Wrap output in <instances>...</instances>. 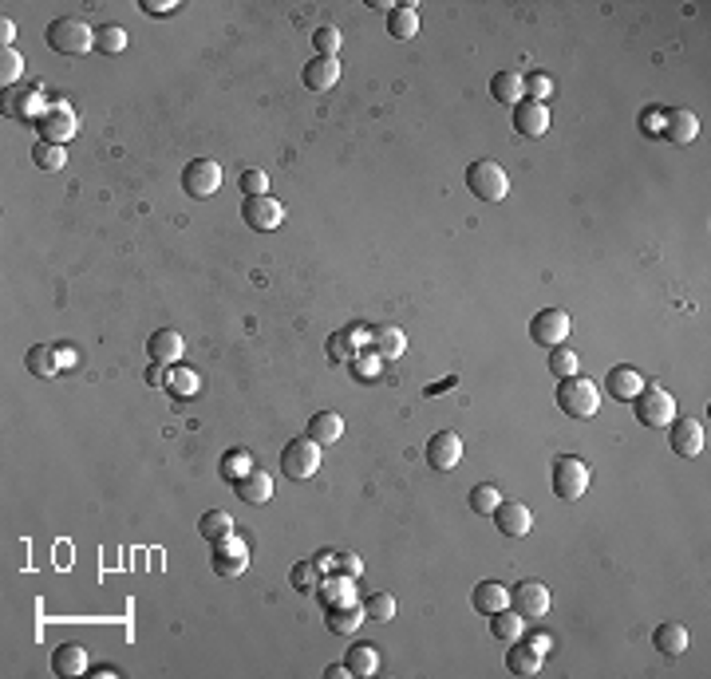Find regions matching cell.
<instances>
[{
    "label": "cell",
    "mask_w": 711,
    "mask_h": 679,
    "mask_svg": "<svg viewBox=\"0 0 711 679\" xmlns=\"http://www.w3.org/2000/svg\"><path fill=\"white\" fill-rule=\"evenodd\" d=\"M557 407L569 419H593L601 411V387L589 376H565L557 379Z\"/></svg>",
    "instance_id": "obj_1"
},
{
    "label": "cell",
    "mask_w": 711,
    "mask_h": 679,
    "mask_svg": "<svg viewBox=\"0 0 711 679\" xmlns=\"http://www.w3.org/2000/svg\"><path fill=\"white\" fill-rule=\"evenodd\" d=\"M47 47L55 55H88L95 47V32L80 16H60V21L47 24Z\"/></svg>",
    "instance_id": "obj_2"
},
{
    "label": "cell",
    "mask_w": 711,
    "mask_h": 679,
    "mask_svg": "<svg viewBox=\"0 0 711 679\" xmlns=\"http://www.w3.org/2000/svg\"><path fill=\"white\" fill-rule=\"evenodd\" d=\"M467 190L478 202H502L510 194V178L495 158H478L467 166Z\"/></svg>",
    "instance_id": "obj_3"
},
{
    "label": "cell",
    "mask_w": 711,
    "mask_h": 679,
    "mask_svg": "<svg viewBox=\"0 0 711 679\" xmlns=\"http://www.w3.org/2000/svg\"><path fill=\"white\" fill-rule=\"evenodd\" d=\"M589 490V463L577 454H562L554 463V494L562 502H577Z\"/></svg>",
    "instance_id": "obj_4"
},
{
    "label": "cell",
    "mask_w": 711,
    "mask_h": 679,
    "mask_svg": "<svg viewBox=\"0 0 711 679\" xmlns=\"http://www.w3.org/2000/svg\"><path fill=\"white\" fill-rule=\"evenodd\" d=\"M632 411H637V419L644 427L664 430L672 419H676V399H672L664 387H656V384H644V391L632 399Z\"/></svg>",
    "instance_id": "obj_5"
},
{
    "label": "cell",
    "mask_w": 711,
    "mask_h": 679,
    "mask_svg": "<svg viewBox=\"0 0 711 679\" xmlns=\"http://www.w3.org/2000/svg\"><path fill=\"white\" fill-rule=\"evenodd\" d=\"M320 463H325V454H320V443H312V438H292L289 446L281 451V471L284 478H292V482H305L320 471Z\"/></svg>",
    "instance_id": "obj_6"
},
{
    "label": "cell",
    "mask_w": 711,
    "mask_h": 679,
    "mask_svg": "<svg viewBox=\"0 0 711 679\" xmlns=\"http://www.w3.org/2000/svg\"><path fill=\"white\" fill-rule=\"evenodd\" d=\"M664 430H668V443H672V451H676L680 458H699L707 451V427L699 423V419L680 415V419H672Z\"/></svg>",
    "instance_id": "obj_7"
},
{
    "label": "cell",
    "mask_w": 711,
    "mask_h": 679,
    "mask_svg": "<svg viewBox=\"0 0 711 679\" xmlns=\"http://www.w3.org/2000/svg\"><path fill=\"white\" fill-rule=\"evenodd\" d=\"M250 569V545H245L241 533H225V538L214 541V573L217 577H241Z\"/></svg>",
    "instance_id": "obj_8"
},
{
    "label": "cell",
    "mask_w": 711,
    "mask_h": 679,
    "mask_svg": "<svg viewBox=\"0 0 711 679\" xmlns=\"http://www.w3.org/2000/svg\"><path fill=\"white\" fill-rule=\"evenodd\" d=\"M569 328H573V320H569L565 309H542L529 320V340H534L537 348H557V344L569 336Z\"/></svg>",
    "instance_id": "obj_9"
},
{
    "label": "cell",
    "mask_w": 711,
    "mask_h": 679,
    "mask_svg": "<svg viewBox=\"0 0 711 679\" xmlns=\"http://www.w3.org/2000/svg\"><path fill=\"white\" fill-rule=\"evenodd\" d=\"M549 605H554V597H549V589L542 581H518V585L510 589V608L526 620H542Z\"/></svg>",
    "instance_id": "obj_10"
},
{
    "label": "cell",
    "mask_w": 711,
    "mask_h": 679,
    "mask_svg": "<svg viewBox=\"0 0 711 679\" xmlns=\"http://www.w3.org/2000/svg\"><path fill=\"white\" fill-rule=\"evenodd\" d=\"M241 217L250 229L258 233H273V229L284 225V206L273 194H258V198H245L241 202Z\"/></svg>",
    "instance_id": "obj_11"
},
{
    "label": "cell",
    "mask_w": 711,
    "mask_h": 679,
    "mask_svg": "<svg viewBox=\"0 0 711 679\" xmlns=\"http://www.w3.org/2000/svg\"><path fill=\"white\" fill-rule=\"evenodd\" d=\"M36 135H40V142L63 147V142H72L80 135V119H75V111H68V107H52V111L36 115Z\"/></svg>",
    "instance_id": "obj_12"
},
{
    "label": "cell",
    "mask_w": 711,
    "mask_h": 679,
    "mask_svg": "<svg viewBox=\"0 0 711 679\" xmlns=\"http://www.w3.org/2000/svg\"><path fill=\"white\" fill-rule=\"evenodd\" d=\"M217 186H222V166H217L214 158H194L186 162L182 170V190L190 198H210L217 194Z\"/></svg>",
    "instance_id": "obj_13"
},
{
    "label": "cell",
    "mask_w": 711,
    "mask_h": 679,
    "mask_svg": "<svg viewBox=\"0 0 711 679\" xmlns=\"http://www.w3.org/2000/svg\"><path fill=\"white\" fill-rule=\"evenodd\" d=\"M459 463H462V438L454 435V430H435V435L427 438V466L447 474Z\"/></svg>",
    "instance_id": "obj_14"
},
{
    "label": "cell",
    "mask_w": 711,
    "mask_h": 679,
    "mask_svg": "<svg viewBox=\"0 0 711 679\" xmlns=\"http://www.w3.org/2000/svg\"><path fill=\"white\" fill-rule=\"evenodd\" d=\"M490 518H495L502 538H526V533L534 530V513H529V505L518 502V498H502Z\"/></svg>",
    "instance_id": "obj_15"
},
{
    "label": "cell",
    "mask_w": 711,
    "mask_h": 679,
    "mask_svg": "<svg viewBox=\"0 0 711 679\" xmlns=\"http://www.w3.org/2000/svg\"><path fill=\"white\" fill-rule=\"evenodd\" d=\"M510 111H514V131H518V135H526V139H542L546 131H549V107H546V103L521 99L518 107H510Z\"/></svg>",
    "instance_id": "obj_16"
},
{
    "label": "cell",
    "mask_w": 711,
    "mask_h": 679,
    "mask_svg": "<svg viewBox=\"0 0 711 679\" xmlns=\"http://www.w3.org/2000/svg\"><path fill=\"white\" fill-rule=\"evenodd\" d=\"M300 83H305L309 91H332L340 83V60H332V55H312L305 64V72H300Z\"/></svg>",
    "instance_id": "obj_17"
},
{
    "label": "cell",
    "mask_w": 711,
    "mask_h": 679,
    "mask_svg": "<svg viewBox=\"0 0 711 679\" xmlns=\"http://www.w3.org/2000/svg\"><path fill=\"white\" fill-rule=\"evenodd\" d=\"M52 672L60 679H75V675H88L91 672V656L83 644H60L52 652Z\"/></svg>",
    "instance_id": "obj_18"
},
{
    "label": "cell",
    "mask_w": 711,
    "mask_h": 679,
    "mask_svg": "<svg viewBox=\"0 0 711 679\" xmlns=\"http://www.w3.org/2000/svg\"><path fill=\"white\" fill-rule=\"evenodd\" d=\"M605 387H609V395L616 403H632L644 391V376L637 368H629V363H621V368H613L609 376H605Z\"/></svg>",
    "instance_id": "obj_19"
},
{
    "label": "cell",
    "mask_w": 711,
    "mask_h": 679,
    "mask_svg": "<svg viewBox=\"0 0 711 679\" xmlns=\"http://www.w3.org/2000/svg\"><path fill=\"white\" fill-rule=\"evenodd\" d=\"M182 352H186V340L178 336L174 328H158L155 336L147 340V356H150V363H163V368H170V363L182 360Z\"/></svg>",
    "instance_id": "obj_20"
},
{
    "label": "cell",
    "mask_w": 711,
    "mask_h": 679,
    "mask_svg": "<svg viewBox=\"0 0 711 679\" xmlns=\"http://www.w3.org/2000/svg\"><path fill=\"white\" fill-rule=\"evenodd\" d=\"M664 139L668 142H676V147H688V142H696V135H699V119H696V111H688V107H676V111H668L664 115Z\"/></svg>",
    "instance_id": "obj_21"
},
{
    "label": "cell",
    "mask_w": 711,
    "mask_h": 679,
    "mask_svg": "<svg viewBox=\"0 0 711 679\" xmlns=\"http://www.w3.org/2000/svg\"><path fill=\"white\" fill-rule=\"evenodd\" d=\"M233 494H237V498H241L245 505H265V502L273 498V478L265 474V471H258V466H253L250 474L237 478V482H233Z\"/></svg>",
    "instance_id": "obj_22"
},
{
    "label": "cell",
    "mask_w": 711,
    "mask_h": 679,
    "mask_svg": "<svg viewBox=\"0 0 711 679\" xmlns=\"http://www.w3.org/2000/svg\"><path fill=\"white\" fill-rule=\"evenodd\" d=\"M691 644L688 628L676 624V620H664V624H656V632H652V648H656L660 656H684Z\"/></svg>",
    "instance_id": "obj_23"
},
{
    "label": "cell",
    "mask_w": 711,
    "mask_h": 679,
    "mask_svg": "<svg viewBox=\"0 0 711 679\" xmlns=\"http://www.w3.org/2000/svg\"><path fill=\"white\" fill-rule=\"evenodd\" d=\"M28 371L40 379H52L63 371V352L55 348V344H36V348H28Z\"/></svg>",
    "instance_id": "obj_24"
},
{
    "label": "cell",
    "mask_w": 711,
    "mask_h": 679,
    "mask_svg": "<svg viewBox=\"0 0 711 679\" xmlns=\"http://www.w3.org/2000/svg\"><path fill=\"white\" fill-rule=\"evenodd\" d=\"M340 435H344V419L336 415V411H317V415L309 419V438L320 446H332L340 443Z\"/></svg>",
    "instance_id": "obj_25"
},
{
    "label": "cell",
    "mask_w": 711,
    "mask_h": 679,
    "mask_svg": "<svg viewBox=\"0 0 711 679\" xmlns=\"http://www.w3.org/2000/svg\"><path fill=\"white\" fill-rule=\"evenodd\" d=\"M490 95H495V103H502V107H518V103L526 99V83H521L518 72H498L495 80H490Z\"/></svg>",
    "instance_id": "obj_26"
},
{
    "label": "cell",
    "mask_w": 711,
    "mask_h": 679,
    "mask_svg": "<svg viewBox=\"0 0 711 679\" xmlns=\"http://www.w3.org/2000/svg\"><path fill=\"white\" fill-rule=\"evenodd\" d=\"M387 32H392L395 40H415V36H419V8L395 4L392 13H387Z\"/></svg>",
    "instance_id": "obj_27"
},
{
    "label": "cell",
    "mask_w": 711,
    "mask_h": 679,
    "mask_svg": "<svg viewBox=\"0 0 711 679\" xmlns=\"http://www.w3.org/2000/svg\"><path fill=\"white\" fill-rule=\"evenodd\" d=\"M325 616H328V628H332V632H336V636H348V632H356L360 620H364L368 612L360 608L356 600H344V605H328Z\"/></svg>",
    "instance_id": "obj_28"
},
{
    "label": "cell",
    "mask_w": 711,
    "mask_h": 679,
    "mask_svg": "<svg viewBox=\"0 0 711 679\" xmlns=\"http://www.w3.org/2000/svg\"><path fill=\"white\" fill-rule=\"evenodd\" d=\"M474 608L478 612H487V616H495V612H502V608H510V589L506 585H498V581H482L478 589H474Z\"/></svg>",
    "instance_id": "obj_29"
},
{
    "label": "cell",
    "mask_w": 711,
    "mask_h": 679,
    "mask_svg": "<svg viewBox=\"0 0 711 679\" xmlns=\"http://www.w3.org/2000/svg\"><path fill=\"white\" fill-rule=\"evenodd\" d=\"M506 667L510 675H537L542 672V652L534 644H510V656H506Z\"/></svg>",
    "instance_id": "obj_30"
},
{
    "label": "cell",
    "mask_w": 711,
    "mask_h": 679,
    "mask_svg": "<svg viewBox=\"0 0 711 679\" xmlns=\"http://www.w3.org/2000/svg\"><path fill=\"white\" fill-rule=\"evenodd\" d=\"M490 632H495V640H502V644H514V640H521V632H526V616H518L514 608H502L490 616Z\"/></svg>",
    "instance_id": "obj_31"
},
{
    "label": "cell",
    "mask_w": 711,
    "mask_h": 679,
    "mask_svg": "<svg viewBox=\"0 0 711 679\" xmlns=\"http://www.w3.org/2000/svg\"><path fill=\"white\" fill-rule=\"evenodd\" d=\"M198 387H202V379H198V371L194 368H182V363H174V368L166 371V391L174 399H190V395H198Z\"/></svg>",
    "instance_id": "obj_32"
},
{
    "label": "cell",
    "mask_w": 711,
    "mask_h": 679,
    "mask_svg": "<svg viewBox=\"0 0 711 679\" xmlns=\"http://www.w3.org/2000/svg\"><path fill=\"white\" fill-rule=\"evenodd\" d=\"M344 664H348V672L360 675V679L376 675V672H379V648H376V644H356L352 652L344 656Z\"/></svg>",
    "instance_id": "obj_33"
},
{
    "label": "cell",
    "mask_w": 711,
    "mask_h": 679,
    "mask_svg": "<svg viewBox=\"0 0 711 679\" xmlns=\"http://www.w3.org/2000/svg\"><path fill=\"white\" fill-rule=\"evenodd\" d=\"M372 340H376V356L379 360H400L407 352V336L400 328H376Z\"/></svg>",
    "instance_id": "obj_34"
},
{
    "label": "cell",
    "mask_w": 711,
    "mask_h": 679,
    "mask_svg": "<svg viewBox=\"0 0 711 679\" xmlns=\"http://www.w3.org/2000/svg\"><path fill=\"white\" fill-rule=\"evenodd\" d=\"M237 530V525H233V518H230V513H225V510H206L202 513V518H198V533H202V538L206 541H217V538H225V533H233Z\"/></svg>",
    "instance_id": "obj_35"
},
{
    "label": "cell",
    "mask_w": 711,
    "mask_h": 679,
    "mask_svg": "<svg viewBox=\"0 0 711 679\" xmlns=\"http://www.w3.org/2000/svg\"><path fill=\"white\" fill-rule=\"evenodd\" d=\"M320 577H325V569H320L317 561H297L292 573H289V581H292V589H297V592H317Z\"/></svg>",
    "instance_id": "obj_36"
},
{
    "label": "cell",
    "mask_w": 711,
    "mask_h": 679,
    "mask_svg": "<svg viewBox=\"0 0 711 679\" xmlns=\"http://www.w3.org/2000/svg\"><path fill=\"white\" fill-rule=\"evenodd\" d=\"M549 371H554L557 379H565V376H577L581 371V360H577V352L573 348H565V344H557V348H549Z\"/></svg>",
    "instance_id": "obj_37"
},
{
    "label": "cell",
    "mask_w": 711,
    "mask_h": 679,
    "mask_svg": "<svg viewBox=\"0 0 711 679\" xmlns=\"http://www.w3.org/2000/svg\"><path fill=\"white\" fill-rule=\"evenodd\" d=\"M498 502H502V490L495 482H478L470 490V510L478 513V518H487V513H495L498 510Z\"/></svg>",
    "instance_id": "obj_38"
},
{
    "label": "cell",
    "mask_w": 711,
    "mask_h": 679,
    "mask_svg": "<svg viewBox=\"0 0 711 679\" xmlns=\"http://www.w3.org/2000/svg\"><path fill=\"white\" fill-rule=\"evenodd\" d=\"M340 44H344V36H340L336 24H320L317 32H312V47H317V55H332V60H336Z\"/></svg>",
    "instance_id": "obj_39"
},
{
    "label": "cell",
    "mask_w": 711,
    "mask_h": 679,
    "mask_svg": "<svg viewBox=\"0 0 711 679\" xmlns=\"http://www.w3.org/2000/svg\"><path fill=\"white\" fill-rule=\"evenodd\" d=\"M95 47H99L103 55H119L123 47H127V32H123L119 24H103L99 32H95Z\"/></svg>",
    "instance_id": "obj_40"
},
{
    "label": "cell",
    "mask_w": 711,
    "mask_h": 679,
    "mask_svg": "<svg viewBox=\"0 0 711 679\" xmlns=\"http://www.w3.org/2000/svg\"><path fill=\"white\" fill-rule=\"evenodd\" d=\"M32 162H36L40 170H63V162H68V150L55 147V142H36Z\"/></svg>",
    "instance_id": "obj_41"
},
{
    "label": "cell",
    "mask_w": 711,
    "mask_h": 679,
    "mask_svg": "<svg viewBox=\"0 0 711 679\" xmlns=\"http://www.w3.org/2000/svg\"><path fill=\"white\" fill-rule=\"evenodd\" d=\"M21 75H24V55L16 47H4L0 52V88H13Z\"/></svg>",
    "instance_id": "obj_42"
},
{
    "label": "cell",
    "mask_w": 711,
    "mask_h": 679,
    "mask_svg": "<svg viewBox=\"0 0 711 679\" xmlns=\"http://www.w3.org/2000/svg\"><path fill=\"white\" fill-rule=\"evenodd\" d=\"M250 471H253L250 451H230V454H222V478H225V482H237V478H245Z\"/></svg>",
    "instance_id": "obj_43"
},
{
    "label": "cell",
    "mask_w": 711,
    "mask_h": 679,
    "mask_svg": "<svg viewBox=\"0 0 711 679\" xmlns=\"http://www.w3.org/2000/svg\"><path fill=\"white\" fill-rule=\"evenodd\" d=\"M364 612L372 620H379V624H387V620L395 616V597L392 592H372V597L364 600Z\"/></svg>",
    "instance_id": "obj_44"
},
{
    "label": "cell",
    "mask_w": 711,
    "mask_h": 679,
    "mask_svg": "<svg viewBox=\"0 0 711 679\" xmlns=\"http://www.w3.org/2000/svg\"><path fill=\"white\" fill-rule=\"evenodd\" d=\"M521 83H526V99H534V103H546L549 95H554V88H557V83H554V75H546V72L526 75V80H521Z\"/></svg>",
    "instance_id": "obj_45"
},
{
    "label": "cell",
    "mask_w": 711,
    "mask_h": 679,
    "mask_svg": "<svg viewBox=\"0 0 711 679\" xmlns=\"http://www.w3.org/2000/svg\"><path fill=\"white\" fill-rule=\"evenodd\" d=\"M328 356L336 360V363H344V360H356L360 356V344L348 336V328L344 332H332V340H328Z\"/></svg>",
    "instance_id": "obj_46"
},
{
    "label": "cell",
    "mask_w": 711,
    "mask_h": 679,
    "mask_svg": "<svg viewBox=\"0 0 711 679\" xmlns=\"http://www.w3.org/2000/svg\"><path fill=\"white\" fill-rule=\"evenodd\" d=\"M237 186H241V194H245V198L269 194V174H265V170H241V178H237Z\"/></svg>",
    "instance_id": "obj_47"
},
{
    "label": "cell",
    "mask_w": 711,
    "mask_h": 679,
    "mask_svg": "<svg viewBox=\"0 0 711 679\" xmlns=\"http://www.w3.org/2000/svg\"><path fill=\"white\" fill-rule=\"evenodd\" d=\"M139 8L147 16H170V13H178L182 4H178V0H139Z\"/></svg>",
    "instance_id": "obj_48"
},
{
    "label": "cell",
    "mask_w": 711,
    "mask_h": 679,
    "mask_svg": "<svg viewBox=\"0 0 711 679\" xmlns=\"http://www.w3.org/2000/svg\"><path fill=\"white\" fill-rule=\"evenodd\" d=\"M336 569L344 573V577H360V569H364V561H360L356 553H336Z\"/></svg>",
    "instance_id": "obj_49"
},
{
    "label": "cell",
    "mask_w": 711,
    "mask_h": 679,
    "mask_svg": "<svg viewBox=\"0 0 711 679\" xmlns=\"http://www.w3.org/2000/svg\"><path fill=\"white\" fill-rule=\"evenodd\" d=\"M147 384L150 387H166V368H163V363H150V368H147Z\"/></svg>",
    "instance_id": "obj_50"
},
{
    "label": "cell",
    "mask_w": 711,
    "mask_h": 679,
    "mask_svg": "<svg viewBox=\"0 0 711 679\" xmlns=\"http://www.w3.org/2000/svg\"><path fill=\"white\" fill-rule=\"evenodd\" d=\"M352 368H360V376H364V379H376V371H379V356H376V360H352Z\"/></svg>",
    "instance_id": "obj_51"
},
{
    "label": "cell",
    "mask_w": 711,
    "mask_h": 679,
    "mask_svg": "<svg viewBox=\"0 0 711 679\" xmlns=\"http://www.w3.org/2000/svg\"><path fill=\"white\" fill-rule=\"evenodd\" d=\"M454 384H459V376H447V379H439V384L427 387V395H443V391H451Z\"/></svg>",
    "instance_id": "obj_52"
},
{
    "label": "cell",
    "mask_w": 711,
    "mask_h": 679,
    "mask_svg": "<svg viewBox=\"0 0 711 679\" xmlns=\"http://www.w3.org/2000/svg\"><path fill=\"white\" fill-rule=\"evenodd\" d=\"M13 36H16V24L4 16V21H0V40H4V47H13Z\"/></svg>",
    "instance_id": "obj_53"
},
{
    "label": "cell",
    "mask_w": 711,
    "mask_h": 679,
    "mask_svg": "<svg viewBox=\"0 0 711 679\" xmlns=\"http://www.w3.org/2000/svg\"><path fill=\"white\" fill-rule=\"evenodd\" d=\"M91 675H95V679H119V667L99 664V667H91Z\"/></svg>",
    "instance_id": "obj_54"
},
{
    "label": "cell",
    "mask_w": 711,
    "mask_h": 679,
    "mask_svg": "<svg viewBox=\"0 0 711 679\" xmlns=\"http://www.w3.org/2000/svg\"><path fill=\"white\" fill-rule=\"evenodd\" d=\"M325 675H328V679H344V675H352V672H348V664H328Z\"/></svg>",
    "instance_id": "obj_55"
},
{
    "label": "cell",
    "mask_w": 711,
    "mask_h": 679,
    "mask_svg": "<svg viewBox=\"0 0 711 679\" xmlns=\"http://www.w3.org/2000/svg\"><path fill=\"white\" fill-rule=\"evenodd\" d=\"M312 561H317V565L328 573V569H332V561H336V553H317V557H312Z\"/></svg>",
    "instance_id": "obj_56"
}]
</instances>
